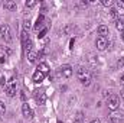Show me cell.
I'll use <instances>...</instances> for the list:
<instances>
[{
    "label": "cell",
    "mask_w": 124,
    "mask_h": 123,
    "mask_svg": "<svg viewBox=\"0 0 124 123\" xmlns=\"http://www.w3.org/2000/svg\"><path fill=\"white\" fill-rule=\"evenodd\" d=\"M77 77H78V80H79L84 86H90V84H91V72H90V70H87L85 67H78V70H77Z\"/></svg>",
    "instance_id": "cell-1"
},
{
    "label": "cell",
    "mask_w": 124,
    "mask_h": 123,
    "mask_svg": "<svg viewBox=\"0 0 124 123\" xmlns=\"http://www.w3.org/2000/svg\"><path fill=\"white\" fill-rule=\"evenodd\" d=\"M107 106H108V109L111 112L118 110V107H120V97L117 94H110V97L107 98Z\"/></svg>",
    "instance_id": "cell-2"
},
{
    "label": "cell",
    "mask_w": 124,
    "mask_h": 123,
    "mask_svg": "<svg viewBox=\"0 0 124 123\" xmlns=\"http://www.w3.org/2000/svg\"><path fill=\"white\" fill-rule=\"evenodd\" d=\"M0 33H1V38L7 42V44H10L12 41H13V36H12V31H10V26L7 25V23H3L1 26H0Z\"/></svg>",
    "instance_id": "cell-3"
},
{
    "label": "cell",
    "mask_w": 124,
    "mask_h": 123,
    "mask_svg": "<svg viewBox=\"0 0 124 123\" xmlns=\"http://www.w3.org/2000/svg\"><path fill=\"white\" fill-rule=\"evenodd\" d=\"M22 44H23V49H25V52H26V54L31 52L33 45H32V39H31V36H29L28 32H23V33H22Z\"/></svg>",
    "instance_id": "cell-4"
},
{
    "label": "cell",
    "mask_w": 124,
    "mask_h": 123,
    "mask_svg": "<svg viewBox=\"0 0 124 123\" xmlns=\"http://www.w3.org/2000/svg\"><path fill=\"white\" fill-rule=\"evenodd\" d=\"M58 75L59 77H65V78H69L71 75H72V67L71 65H68V64H65V65H61L59 68H58Z\"/></svg>",
    "instance_id": "cell-5"
},
{
    "label": "cell",
    "mask_w": 124,
    "mask_h": 123,
    "mask_svg": "<svg viewBox=\"0 0 124 123\" xmlns=\"http://www.w3.org/2000/svg\"><path fill=\"white\" fill-rule=\"evenodd\" d=\"M4 91H6V94H7L9 97H13V96L16 94V83H15V78H13V77L7 81V84H6V87H4Z\"/></svg>",
    "instance_id": "cell-6"
},
{
    "label": "cell",
    "mask_w": 124,
    "mask_h": 123,
    "mask_svg": "<svg viewBox=\"0 0 124 123\" xmlns=\"http://www.w3.org/2000/svg\"><path fill=\"white\" fill-rule=\"evenodd\" d=\"M95 45H97V49H98V51H105L107 46H108V41H107V38L98 36V38L95 39Z\"/></svg>",
    "instance_id": "cell-7"
},
{
    "label": "cell",
    "mask_w": 124,
    "mask_h": 123,
    "mask_svg": "<svg viewBox=\"0 0 124 123\" xmlns=\"http://www.w3.org/2000/svg\"><path fill=\"white\" fill-rule=\"evenodd\" d=\"M35 100H36L38 106H43V104L46 103V94H45V91L36 90V91H35Z\"/></svg>",
    "instance_id": "cell-8"
},
{
    "label": "cell",
    "mask_w": 124,
    "mask_h": 123,
    "mask_svg": "<svg viewBox=\"0 0 124 123\" xmlns=\"http://www.w3.org/2000/svg\"><path fill=\"white\" fill-rule=\"evenodd\" d=\"M110 119H111V122L114 123H120V122H124V113L123 112H113L111 113V116H110Z\"/></svg>",
    "instance_id": "cell-9"
},
{
    "label": "cell",
    "mask_w": 124,
    "mask_h": 123,
    "mask_svg": "<svg viewBox=\"0 0 124 123\" xmlns=\"http://www.w3.org/2000/svg\"><path fill=\"white\" fill-rule=\"evenodd\" d=\"M22 113H23V116H25L26 119H31L32 116H33V112H32V109L29 107L28 103H23V104H22Z\"/></svg>",
    "instance_id": "cell-10"
},
{
    "label": "cell",
    "mask_w": 124,
    "mask_h": 123,
    "mask_svg": "<svg viewBox=\"0 0 124 123\" xmlns=\"http://www.w3.org/2000/svg\"><path fill=\"white\" fill-rule=\"evenodd\" d=\"M43 25H45V16H43V15H39V16H38V20H36V23H35V26H33V29H35V31H39V29L43 28Z\"/></svg>",
    "instance_id": "cell-11"
},
{
    "label": "cell",
    "mask_w": 124,
    "mask_h": 123,
    "mask_svg": "<svg viewBox=\"0 0 124 123\" xmlns=\"http://www.w3.org/2000/svg\"><path fill=\"white\" fill-rule=\"evenodd\" d=\"M32 78H33V83L39 84V83H42V81H43V78H45V74H43V72H40V71L38 70V71L33 74V77H32Z\"/></svg>",
    "instance_id": "cell-12"
},
{
    "label": "cell",
    "mask_w": 124,
    "mask_h": 123,
    "mask_svg": "<svg viewBox=\"0 0 124 123\" xmlns=\"http://www.w3.org/2000/svg\"><path fill=\"white\" fill-rule=\"evenodd\" d=\"M116 28L118 31H124V15H120L117 19H116Z\"/></svg>",
    "instance_id": "cell-13"
},
{
    "label": "cell",
    "mask_w": 124,
    "mask_h": 123,
    "mask_svg": "<svg viewBox=\"0 0 124 123\" xmlns=\"http://www.w3.org/2000/svg\"><path fill=\"white\" fill-rule=\"evenodd\" d=\"M3 7L6 10H13V9H16V1L15 0H6L3 3Z\"/></svg>",
    "instance_id": "cell-14"
},
{
    "label": "cell",
    "mask_w": 124,
    "mask_h": 123,
    "mask_svg": "<svg viewBox=\"0 0 124 123\" xmlns=\"http://www.w3.org/2000/svg\"><path fill=\"white\" fill-rule=\"evenodd\" d=\"M38 70H39L40 72H43L45 75H46V74H49V71H51V68H49V65H48L46 62H40V64L38 65Z\"/></svg>",
    "instance_id": "cell-15"
},
{
    "label": "cell",
    "mask_w": 124,
    "mask_h": 123,
    "mask_svg": "<svg viewBox=\"0 0 124 123\" xmlns=\"http://www.w3.org/2000/svg\"><path fill=\"white\" fill-rule=\"evenodd\" d=\"M98 35L102 36V38H107V35H108V28H107L105 25H100V26H98Z\"/></svg>",
    "instance_id": "cell-16"
},
{
    "label": "cell",
    "mask_w": 124,
    "mask_h": 123,
    "mask_svg": "<svg viewBox=\"0 0 124 123\" xmlns=\"http://www.w3.org/2000/svg\"><path fill=\"white\" fill-rule=\"evenodd\" d=\"M36 58H38V52L32 49L31 52H28V60L29 62H36Z\"/></svg>",
    "instance_id": "cell-17"
},
{
    "label": "cell",
    "mask_w": 124,
    "mask_h": 123,
    "mask_svg": "<svg viewBox=\"0 0 124 123\" xmlns=\"http://www.w3.org/2000/svg\"><path fill=\"white\" fill-rule=\"evenodd\" d=\"M87 6H88V1L87 0H81V1H77L75 3V7H79V9H84Z\"/></svg>",
    "instance_id": "cell-18"
},
{
    "label": "cell",
    "mask_w": 124,
    "mask_h": 123,
    "mask_svg": "<svg viewBox=\"0 0 124 123\" xmlns=\"http://www.w3.org/2000/svg\"><path fill=\"white\" fill-rule=\"evenodd\" d=\"M38 4V0H29V1H25V6L28 7V9H31V7H35Z\"/></svg>",
    "instance_id": "cell-19"
},
{
    "label": "cell",
    "mask_w": 124,
    "mask_h": 123,
    "mask_svg": "<svg viewBox=\"0 0 124 123\" xmlns=\"http://www.w3.org/2000/svg\"><path fill=\"white\" fill-rule=\"evenodd\" d=\"M31 29V20L28 19V20H25V23H23V32H28Z\"/></svg>",
    "instance_id": "cell-20"
},
{
    "label": "cell",
    "mask_w": 124,
    "mask_h": 123,
    "mask_svg": "<svg viewBox=\"0 0 124 123\" xmlns=\"http://www.w3.org/2000/svg\"><path fill=\"white\" fill-rule=\"evenodd\" d=\"M117 68L118 70H124V58H120L117 61Z\"/></svg>",
    "instance_id": "cell-21"
},
{
    "label": "cell",
    "mask_w": 124,
    "mask_h": 123,
    "mask_svg": "<svg viewBox=\"0 0 124 123\" xmlns=\"http://www.w3.org/2000/svg\"><path fill=\"white\" fill-rule=\"evenodd\" d=\"M110 15H111V16H113L114 19H117V18H118V13H117V9H114V7H113V9H110Z\"/></svg>",
    "instance_id": "cell-22"
},
{
    "label": "cell",
    "mask_w": 124,
    "mask_h": 123,
    "mask_svg": "<svg viewBox=\"0 0 124 123\" xmlns=\"http://www.w3.org/2000/svg\"><path fill=\"white\" fill-rule=\"evenodd\" d=\"M101 3H102V6H105V7H110V6L113 4V0H102Z\"/></svg>",
    "instance_id": "cell-23"
},
{
    "label": "cell",
    "mask_w": 124,
    "mask_h": 123,
    "mask_svg": "<svg viewBox=\"0 0 124 123\" xmlns=\"http://www.w3.org/2000/svg\"><path fill=\"white\" fill-rule=\"evenodd\" d=\"M6 113V106L3 101H0V114H4Z\"/></svg>",
    "instance_id": "cell-24"
},
{
    "label": "cell",
    "mask_w": 124,
    "mask_h": 123,
    "mask_svg": "<svg viewBox=\"0 0 124 123\" xmlns=\"http://www.w3.org/2000/svg\"><path fill=\"white\" fill-rule=\"evenodd\" d=\"M116 6H117L118 9H124V1H123V0H118V1H116Z\"/></svg>",
    "instance_id": "cell-25"
},
{
    "label": "cell",
    "mask_w": 124,
    "mask_h": 123,
    "mask_svg": "<svg viewBox=\"0 0 124 123\" xmlns=\"http://www.w3.org/2000/svg\"><path fill=\"white\" fill-rule=\"evenodd\" d=\"M0 84L3 86V88L6 87V84H7V81H6V78H4V75H1V77H0Z\"/></svg>",
    "instance_id": "cell-26"
},
{
    "label": "cell",
    "mask_w": 124,
    "mask_h": 123,
    "mask_svg": "<svg viewBox=\"0 0 124 123\" xmlns=\"http://www.w3.org/2000/svg\"><path fill=\"white\" fill-rule=\"evenodd\" d=\"M46 32H48V29H42V31L39 32V35H38V38L40 39V38H43L45 35H46Z\"/></svg>",
    "instance_id": "cell-27"
},
{
    "label": "cell",
    "mask_w": 124,
    "mask_h": 123,
    "mask_svg": "<svg viewBox=\"0 0 124 123\" xmlns=\"http://www.w3.org/2000/svg\"><path fill=\"white\" fill-rule=\"evenodd\" d=\"M20 98H22V101H26V93L25 91H20Z\"/></svg>",
    "instance_id": "cell-28"
},
{
    "label": "cell",
    "mask_w": 124,
    "mask_h": 123,
    "mask_svg": "<svg viewBox=\"0 0 124 123\" xmlns=\"http://www.w3.org/2000/svg\"><path fill=\"white\" fill-rule=\"evenodd\" d=\"M74 44H75V38H72V39L69 41V48H71V49L74 48Z\"/></svg>",
    "instance_id": "cell-29"
},
{
    "label": "cell",
    "mask_w": 124,
    "mask_h": 123,
    "mask_svg": "<svg viewBox=\"0 0 124 123\" xmlns=\"http://www.w3.org/2000/svg\"><path fill=\"white\" fill-rule=\"evenodd\" d=\"M72 123H82V120H79V119H74V122Z\"/></svg>",
    "instance_id": "cell-30"
},
{
    "label": "cell",
    "mask_w": 124,
    "mask_h": 123,
    "mask_svg": "<svg viewBox=\"0 0 124 123\" xmlns=\"http://www.w3.org/2000/svg\"><path fill=\"white\" fill-rule=\"evenodd\" d=\"M120 81H121V84H123V86H124V74H123V75H121V78H120Z\"/></svg>",
    "instance_id": "cell-31"
},
{
    "label": "cell",
    "mask_w": 124,
    "mask_h": 123,
    "mask_svg": "<svg viewBox=\"0 0 124 123\" xmlns=\"http://www.w3.org/2000/svg\"><path fill=\"white\" fill-rule=\"evenodd\" d=\"M91 123H101L98 119H94V120H91Z\"/></svg>",
    "instance_id": "cell-32"
},
{
    "label": "cell",
    "mask_w": 124,
    "mask_h": 123,
    "mask_svg": "<svg viewBox=\"0 0 124 123\" xmlns=\"http://www.w3.org/2000/svg\"><path fill=\"white\" fill-rule=\"evenodd\" d=\"M120 97L124 100V90H121V93H120Z\"/></svg>",
    "instance_id": "cell-33"
},
{
    "label": "cell",
    "mask_w": 124,
    "mask_h": 123,
    "mask_svg": "<svg viewBox=\"0 0 124 123\" xmlns=\"http://www.w3.org/2000/svg\"><path fill=\"white\" fill-rule=\"evenodd\" d=\"M121 39H123V42H124V31H123V35H121Z\"/></svg>",
    "instance_id": "cell-34"
},
{
    "label": "cell",
    "mask_w": 124,
    "mask_h": 123,
    "mask_svg": "<svg viewBox=\"0 0 124 123\" xmlns=\"http://www.w3.org/2000/svg\"><path fill=\"white\" fill-rule=\"evenodd\" d=\"M58 123H62V122H61V120H58Z\"/></svg>",
    "instance_id": "cell-35"
},
{
    "label": "cell",
    "mask_w": 124,
    "mask_h": 123,
    "mask_svg": "<svg viewBox=\"0 0 124 123\" xmlns=\"http://www.w3.org/2000/svg\"><path fill=\"white\" fill-rule=\"evenodd\" d=\"M0 122H1V117H0Z\"/></svg>",
    "instance_id": "cell-36"
}]
</instances>
